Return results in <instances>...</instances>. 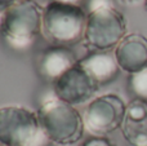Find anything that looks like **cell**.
Returning <instances> with one entry per match:
<instances>
[{"label":"cell","instance_id":"obj_18","mask_svg":"<svg viewBox=\"0 0 147 146\" xmlns=\"http://www.w3.org/2000/svg\"><path fill=\"white\" fill-rule=\"evenodd\" d=\"M3 13L4 12L0 10V32H1V25H3Z\"/></svg>","mask_w":147,"mask_h":146},{"label":"cell","instance_id":"obj_10","mask_svg":"<svg viewBox=\"0 0 147 146\" xmlns=\"http://www.w3.org/2000/svg\"><path fill=\"white\" fill-rule=\"evenodd\" d=\"M121 133L132 146H147V101L133 98L127 105Z\"/></svg>","mask_w":147,"mask_h":146},{"label":"cell","instance_id":"obj_8","mask_svg":"<svg viewBox=\"0 0 147 146\" xmlns=\"http://www.w3.org/2000/svg\"><path fill=\"white\" fill-rule=\"evenodd\" d=\"M115 58L120 69L134 74L147 67V38L142 34H127L115 48Z\"/></svg>","mask_w":147,"mask_h":146},{"label":"cell","instance_id":"obj_17","mask_svg":"<svg viewBox=\"0 0 147 146\" xmlns=\"http://www.w3.org/2000/svg\"><path fill=\"white\" fill-rule=\"evenodd\" d=\"M120 3H124V4H129V5H132V4H138V3H141L142 0H119Z\"/></svg>","mask_w":147,"mask_h":146},{"label":"cell","instance_id":"obj_1","mask_svg":"<svg viewBox=\"0 0 147 146\" xmlns=\"http://www.w3.org/2000/svg\"><path fill=\"white\" fill-rule=\"evenodd\" d=\"M38 118L45 135L53 144L74 145L84 135V119L70 103L57 98H48L40 105Z\"/></svg>","mask_w":147,"mask_h":146},{"label":"cell","instance_id":"obj_11","mask_svg":"<svg viewBox=\"0 0 147 146\" xmlns=\"http://www.w3.org/2000/svg\"><path fill=\"white\" fill-rule=\"evenodd\" d=\"M78 64L88 72L99 88L114 82L121 70L115 58V54L110 51H93L84 58L79 59Z\"/></svg>","mask_w":147,"mask_h":146},{"label":"cell","instance_id":"obj_6","mask_svg":"<svg viewBox=\"0 0 147 146\" xmlns=\"http://www.w3.org/2000/svg\"><path fill=\"white\" fill-rule=\"evenodd\" d=\"M127 105L114 93L96 97L86 105L83 114L84 126L93 136H106L121 127Z\"/></svg>","mask_w":147,"mask_h":146},{"label":"cell","instance_id":"obj_5","mask_svg":"<svg viewBox=\"0 0 147 146\" xmlns=\"http://www.w3.org/2000/svg\"><path fill=\"white\" fill-rule=\"evenodd\" d=\"M127 35V20L116 7L101 8L88 13L84 43L93 51L106 52L116 48Z\"/></svg>","mask_w":147,"mask_h":146},{"label":"cell","instance_id":"obj_14","mask_svg":"<svg viewBox=\"0 0 147 146\" xmlns=\"http://www.w3.org/2000/svg\"><path fill=\"white\" fill-rule=\"evenodd\" d=\"M80 146H115L105 136H92L81 142Z\"/></svg>","mask_w":147,"mask_h":146},{"label":"cell","instance_id":"obj_20","mask_svg":"<svg viewBox=\"0 0 147 146\" xmlns=\"http://www.w3.org/2000/svg\"><path fill=\"white\" fill-rule=\"evenodd\" d=\"M0 146H5V145H1V144H0Z\"/></svg>","mask_w":147,"mask_h":146},{"label":"cell","instance_id":"obj_15","mask_svg":"<svg viewBox=\"0 0 147 146\" xmlns=\"http://www.w3.org/2000/svg\"><path fill=\"white\" fill-rule=\"evenodd\" d=\"M51 1L62 3V4H71V5H81V4H85L86 0H51Z\"/></svg>","mask_w":147,"mask_h":146},{"label":"cell","instance_id":"obj_3","mask_svg":"<svg viewBox=\"0 0 147 146\" xmlns=\"http://www.w3.org/2000/svg\"><path fill=\"white\" fill-rule=\"evenodd\" d=\"M0 144L5 146H51L38 113L23 106L0 107Z\"/></svg>","mask_w":147,"mask_h":146},{"label":"cell","instance_id":"obj_16","mask_svg":"<svg viewBox=\"0 0 147 146\" xmlns=\"http://www.w3.org/2000/svg\"><path fill=\"white\" fill-rule=\"evenodd\" d=\"M16 1H18V0H0V10H1V12L7 10L8 8L12 7Z\"/></svg>","mask_w":147,"mask_h":146},{"label":"cell","instance_id":"obj_4","mask_svg":"<svg viewBox=\"0 0 147 146\" xmlns=\"http://www.w3.org/2000/svg\"><path fill=\"white\" fill-rule=\"evenodd\" d=\"M43 10L35 0H18L3 13L1 35L14 49L31 47L43 30Z\"/></svg>","mask_w":147,"mask_h":146},{"label":"cell","instance_id":"obj_2","mask_svg":"<svg viewBox=\"0 0 147 146\" xmlns=\"http://www.w3.org/2000/svg\"><path fill=\"white\" fill-rule=\"evenodd\" d=\"M81 5L49 1L43 10V34L54 45L70 47L84 39L86 22Z\"/></svg>","mask_w":147,"mask_h":146},{"label":"cell","instance_id":"obj_9","mask_svg":"<svg viewBox=\"0 0 147 146\" xmlns=\"http://www.w3.org/2000/svg\"><path fill=\"white\" fill-rule=\"evenodd\" d=\"M78 62L70 47L53 45L40 54L38 59V72L43 79L54 83Z\"/></svg>","mask_w":147,"mask_h":146},{"label":"cell","instance_id":"obj_13","mask_svg":"<svg viewBox=\"0 0 147 146\" xmlns=\"http://www.w3.org/2000/svg\"><path fill=\"white\" fill-rule=\"evenodd\" d=\"M115 7V0H86L85 1V10L86 13L98 10L101 8Z\"/></svg>","mask_w":147,"mask_h":146},{"label":"cell","instance_id":"obj_19","mask_svg":"<svg viewBox=\"0 0 147 146\" xmlns=\"http://www.w3.org/2000/svg\"><path fill=\"white\" fill-rule=\"evenodd\" d=\"M145 8H146V10H147V0H145Z\"/></svg>","mask_w":147,"mask_h":146},{"label":"cell","instance_id":"obj_7","mask_svg":"<svg viewBox=\"0 0 147 146\" xmlns=\"http://www.w3.org/2000/svg\"><path fill=\"white\" fill-rule=\"evenodd\" d=\"M98 89V84L79 64L53 83L54 96L72 106L89 101Z\"/></svg>","mask_w":147,"mask_h":146},{"label":"cell","instance_id":"obj_12","mask_svg":"<svg viewBox=\"0 0 147 146\" xmlns=\"http://www.w3.org/2000/svg\"><path fill=\"white\" fill-rule=\"evenodd\" d=\"M128 88L134 98L147 101V67L128 78Z\"/></svg>","mask_w":147,"mask_h":146}]
</instances>
